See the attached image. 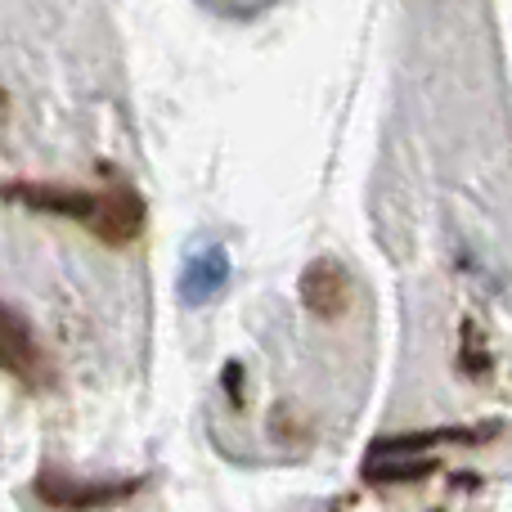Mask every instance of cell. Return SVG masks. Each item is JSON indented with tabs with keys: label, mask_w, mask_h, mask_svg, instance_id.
Wrapping results in <instances>:
<instances>
[{
	"label": "cell",
	"mask_w": 512,
	"mask_h": 512,
	"mask_svg": "<svg viewBox=\"0 0 512 512\" xmlns=\"http://www.w3.org/2000/svg\"><path fill=\"white\" fill-rule=\"evenodd\" d=\"M0 203H18L32 212L68 216L81 230H90L104 243H135L144 234V203L135 189H117V194H95V189H72V185H45V180H0Z\"/></svg>",
	"instance_id": "1"
},
{
	"label": "cell",
	"mask_w": 512,
	"mask_h": 512,
	"mask_svg": "<svg viewBox=\"0 0 512 512\" xmlns=\"http://www.w3.org/2000/svg\"><path fill=\"white\" fill-rule=\"evenodd\" d=\"M301 301L315 315H342L351 306V274L337 261H315L301 274Z\"/></svg>",
	"instance_id": "5"
},
{
	"label": "cell",
	"mask_w": 512,
	"mask_h": 512,
	"mask_svg": "<svg viewBox=\"0 0 512 512\" xmlns=\"http://www.w3.org/2000/svg\"><path fill=\"white\" fill-rule=\"evenodd\" d=\"M135 490H140V481H77V477H63V472H41V477H36V495H41L45 504L72 508V512L122 504Z\"/></svg>",
	"instance_id": "2"
},
{
	"label": "cell",
	"mask_w": 512,
	"mask_h": 512,
	"mask_svg": "<svg viewBox=\"0 0 512 512\" xmlns=\"http://www.w3.org/2000/svg\"><path fill=\"white\" fill-rule=\"evenodd\" d=\"M234 279V261L221 243H203L198 252H189L185 270H180V301L185 306H212Z\"/></svg>",
	"instance_id": "4"
},
{
	"label": "cell",
	"mask_w": 512,
	"mask_h": 512,
	"mask_svg": "<svg viewBox=\"0 0 512 512\" xmlns=\"http://www.w3.org/2000/svg\"><path fill=\"white\" fill-rule=\"evenodd\" d=\"M0 369L9 378L27 382V387H41L45 382V355H41V342H36L32 324H27L18 310H9L0 301Z\"/></svg>",
	"instance_id": "3"
}]
</instances>
